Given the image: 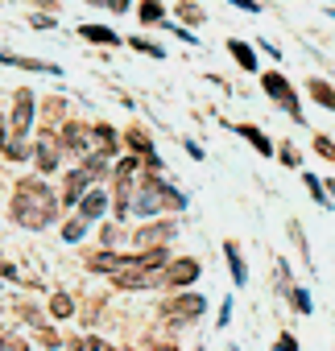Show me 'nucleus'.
<instances>
[{"instance_id":"f257e3e1","label":"nucleus","mask_w":335,"mask_h":351,"mask_svg":"<svg viewBox=\"0 0 335 351\" xmlns=\"http://www.w3.org/2000/svg\"><path fill=\"white\" fill-rule=\"evenodd\" d=\"M13 215H17L21 228H46V223H54V215H58V199L50 195L46 182L25 178V182L13 191Z\"/></svg>"},{"instance_id":"f03ea898","label":"nucleus","mask_w":335,"mask_h":351,"mask_svg":"<svg viewBox=\"0 0 335 351\" xmlns=\"http://www.w3.org/2000/svg\"><path fill=\"white\" fill-rule=\"evenodd\" d=\"M161 207L183 211V207H187V199H183L178 191H170L161 178H141V182H137V199L128 203V211H132V215H141V219H149V215H157Z\"/></svg>"},{"instance_id":"7ed1b4c3","label":"nucleus","mask_w":335,"mask_h":351,"mask_svg":"<svg viewBox=\"0 0 335 351\" xmlns=\"http://www.w3.org/2000/svg\"><path fill=\"white\" fill-rule=\"evenodd\" d=\"M261 83H265V95H269L273 104H281V112H286L290 120H298V124L306 120V116H302V104H298V95H294V87H290V79H286V75L269 71Z\"/></svg>"},{"instance_id":"20e7f679","label":"nucleus","mask_w":335,"mask_h":351,"mask_svg":"<svg viewBox=\"0 0 335 351\" xmlns=\"http://www.w3.org/2000/svg\"><path fill=\"white\" fill-rule=\"evenodd\" d=\"M137 178H141V161H137V157H124V161L116 165V211H120V215H124L128 203H132Z\"/></svg>"},{"instance_id":"39448f33","label":"nucleus","mask_w":335,"mask_h":351,"mask_svg":"<svg viewBox=\"0 0 335 351\" xmlns=\"http://www.w3.org/2000/svg\"><path fill=\"white\" fill-rule=\"evenodd\" d=\"M174 228H178L174 219H165V223H157V228H141V232H137V248H161L165 240L174 236Z\"/></svg>"},{"instance_id":"423d86ee","label":"nucleus","mask_w":335,"mask_h":351,"mask_svg":"<svg viewBox=\"0 0 335 351\" xmlns=\"http://www.w3.org/2000/svg\"><path fill=\"white\" fill-rule=\"evenodd\" d=\"M203 310H207V302H203L199 293H187V298H174L161 314H170V318H195V314H203Z\"/></svg>"},{"instance_id":"0eeeda50","label":"nucleus","mask_w":335,"mask_h":351,"mask_svg":"<svg viewBox=\"0 0 335 351\" xmlns=\"http://www.w3.org/2000/svg\"><path fill=\"white\" fill-rule=\"evenodd\" d=\"M199 277V261H178L161 273V285H191Z\"/></svg>"},{"instance_id":"6e6552de","label":"nucleus","mask_w":335,"mask_h":351,"mask_svg":"<svg viewBox=\"0 0 335 351\" xmlns=\"http://www.w3.org/2000/svg\"><path fill=\"white\" fill-rule=\"evenodd\" d=\"M34 120V95L30 91H17V108H13V136H21Z\"/></svg>"},{"instance_id":"1a4fd4ad","label":"nucleus","mask_w":335,"mask_h":351,"mask_svg":"<svg viewBox=\"0 0 335 351\" xmlns=\"http://www.w3.org/2000/svg\"><path fill=\"white\" fill-rule=\"evenodd\" d=\"M104 207H108V195H104V191H91V195H83V203H79V219H83V223H87V219H100Z\"/></svg>"},{"instance_id":"9d476101","label":"nucleus","mask_w":335,"mask_h":351,"mask_svg":"<svg viewBox=\"0 0 335 351\" xmlns=\"http://www.w3.org/2000/svg\"><path fill=\"white\" fill-rule=\"evenodd\" d=\"M224 256H228V265H232V281L244 285V281H249V265H244V256H240V244L228 240V244H224Z\"/></svg>"},{"instance_id":"9b49d317","label":"nucleus","mask_w":335,"mask_h":351,"mask_svg":"<svg viewBox=\"0 0 335 351\" xmlns=\"http://www.w3.org/2000/svg\"><path fill=\"white\" fill-rule=\"evenodd\" d=\"M79 38L100 42V46H120V34H116V29H108V25H83V29H79Z\"/></svg>"},{"instance_id":"f8f14e48","label":"nucleus","mask_w":335,"mask_h":351,"mask_svg":"<svg viewBox=\"0 0 335 351\" xmlns=\"http://www.w3.org/2000/svg\"><path fill=\"white\" fill-rule=\"evenodd\" d=\"M236 132H240V136H244V141H253V149H257V153H261V157H273V141H269V136H265V132H261V128H253V124H240V128H236Z\"/></svg>"},{"instance_id":"ddd939ff","label":"nucleus","mask_w":335,"mask_h":351,"mask_svg":"<svg viewBox=\"0 0 335 351\" xmlns=\"http://www.w3.org/2000/svg\"><path fill=\"white\" fill-rule=\"evenodd\" d=\"M62 145H67V153H87V128L67 124L62 128Z\"/></svg>"},{"instance_id":"4468645a","label":"nucleus","mask_w":335,"mask_h":351,"mask_svg":"<svg viewBox=\"0 0 335 351\" xmlns=\"http://www.w3.org/2000/svg\"><path fill=\"white\" fill-rule=\"evenodd\" d=\"M310 99L323 104L327 112H335V87H331L327 79H310Z\"/></svg>"},{"instance_id":"2eb2a0df","label":"nucleus","mask_w":335,"mask_h":351,"mask_svg":"<svg viewBox=\"0 0 335 351\" xmlns=\"http://www.w3.org/2000/svg\"><path fill=\"white\" fill-rule=\"evenodd\" d=\"M228 50H232V58H236L244 71H257V54H253V46H249V42L232 38V42H228Z\"/></svg>"},{"instance_id":"dca6fc26","label":"nucleus","mask_w":335,"mask_h":351,"mask_svg":"<svg viewBox=\"0 0 335 351\" xmlns=\"http://www.w3.org/2000/svg\"><path fill=\"white\" fill-rule=\"evenodd\" d=\"M58 153H62V149H58V145H54V141H42V145H38V153H34V157H38V165H42V169H46V173H50V169H54V165H58Z\"/></svg>"},{"instance_id":"f3484780","label":"nucleus","mask_w":335,"mask_h":351,"mask_svg":"<svg viewBox=\"0 0 335 351\" xmlns=\"http://www.w3.org/2000/svg\"><path fill=\"white\" fill-rule=\"evenodd\" d=\"M128 145L137 149V157H145L149 165H161L157 161V153H153V145H149V136H141V132H128Z\"/></svg>"},{"instance_id":"a211bd4d","label":"nucleus","mask_w":335,"mask_h":351,"mask_svg":"<svg viewBox=\"0 0 335 351\" xmlns=\"http://www.w3.org/2000/svg\"><path fill=\"white\" fill-rule=\"evenodd\" d=\"M0 62H9V66H25V71H50V75H58V66L34 62V58H17V54H5V50H0Z\"/></svg>"},{"instance_id":"6ab92c4d","label":"nucleus","mask_w":335,"mask_h":351,"mask_svg":"<svg viewBox=\"0 0 335 351\" xmlns=\"http://www.w3.org/2000/svg\"><path fill=\"white\" fill-rule=\"evenodd\" d=\"M50 314H54V318H71V314H75V302H71L67 293H54V298H50Z\"/></svg>"},{"instance_id":"aec40b11","label":"nucleus","mask_w":335,"mask_h":351,"mask_svg":"<svg viewBox=\"0 0 335 351\" xmlns=\"http://www.w3.org/2000/svg\"><path fill=\"white\" fill-rule=\"evenodd\" d=\"M141 21H145V25H161V21H165L157 0H141Z\"/></svg>"},{"instance_id":"412c9836","label":"nucleus","mask_w":335,"mask_h":351,"mask_svg":"<svg viewBox=\"0 0 335 351\" xmlns=\"http://www.w3.org/2000/svg\"><path fill=\"white\" fill-rule=\"evenodd\" d=\"M5 153H9L13 161H25V157H30V145H25L21 136H9V141H5Z\"/></svg>"},{"instance_id":"4be33fe9","label":"nucleus","mask_w":335,"mask_h":351,"mask_svg":"<svg viewBox=\"0 0 335 351\" xmlns=\"http://www.w3.org/2000/svg\"><path fill=\"white\" fill-rule=\"evenodd\" d=\"M302 182H306V191H310V199L327 207V191H323V178H314V173H306V178H302Z\"/></svg>"},{"instance_id":"5701e85b","label":"nucleus","mask_w":335,"mask_h":351,"mask_svg":"<svg viewBox=\"0 0 335 351\" xmlns=\"http://www.w3.org/2000/svg\"><path fill=\"white\" fill-rule=\"evenodd\" d=\"M132 50H141V54H149V58H165V50H161L157 42H145V38H132Z\"/></svg>"},{"instance_id":"b1692460","label":"nucleus","mask_w":335,"mask_h":351,"mask_svg":"<svg viewBox=\"0 0 335 351\" xmlns=\"http://www.w3.org/2000/svg\"><path fill=\"white\" fill-rule=\"evenodd\" d=\"M290 298H294L298 314H314V302H310V293H306V289H290Z\"/></svg>"},{"instance_id":"393cba45","label":"nucleus","mask_w":335,"mask_h":351,"mask_svg":"<svg viewBox=\"0 0 335 351\" xmlns=\"http://www.w3.org/2000/svg\"><path fill=\"white\" fill-rule=\"evenodd\" d=\"M83 232H87V223H83V219H71V223L62 228V236H67L71 244H75V240H83Z\"/></svg>"},{"instance_id":"a878e982","label":"nucleus","mask_w":335,"mask_h":351,"mask_svg":"<svg viewBox=\"0 0 335 351\" xmlns=\"http://www.w3.org/2000/svg\"><path fill=\"white\" fill-rule=\"evenodd\" d=\"M178 13H183V21H191V25L203 21V9H199V5H178Z\"/></svg>"},{"instance_id":"bb28decb","label":"nucleus","mask_w":335,"mask_h":351,"mask_svg":"<svg viewBox=\"0 0 335 351\" xmlns=\"http://www.w3.org/2000/svg\"><path fill=\"white\" fill-rule=\"evenodd\" d=\"M314 149H319V157H335V145L327 136H314Z\"/></svg>"},{"instance_id":"cd10ccee","label":"nucleus","mask_w":335,"mask_h":351,"mask_svg":"<svg viewBox=\"0 0 335 351\" xmlns=\"http://www.w3.org/2000/svg\"><path fill=\"white\" fill-rule=\"evenodd\" d=\"M273 351H298V339L294 335H277V347Z\"/></svg>"},{"instance_id":"c85d7f7f","label":"nucleus","mask_w":335,"mask_h":351,"mask_svg":"<svg viewBox=\"0 0 335 351\" xmlns=\"http://www.w3.org/2000/svg\"><path fill=\"white\" fill-rule=\"evenodd\" d=\"M75 351H108V347H104V339H83V343H75Z\"/></svg>"},{"instance_id":"c756f323","label":"nucleus","mask_w":335,"mask_h":351,"mask_svg":"<svg viewBox=\"0 0 335 351\" xmlns=\"http://www.w3.org/2000/svg\"><path fill=\"white\" fill-rule=\"evenodd\" d=\"M91 5H104V9H112V13H124L128 0H91Z\"/></svg>"},{"instance_id":"7c9ffc66","label":"nucleus","mask_w":335,"mask_h":351,"mask_svg":"<svg viewBox=\"0 0 335 351\" xmlns=\"http://www.w3.org/2000/svg\"><path fill=\"white\" fill-rule=\"evenodd\" d=\"M0 351H30L21 339H0Z\"/></svg>"},{"instance_id":"2f4dec72","label":"nucleus","mask_w":335,"mask_h":351,"mask_svg":"<svg viewBox=\"0 0 335 351\" xmlns=\"http://www.w3.org/2000/svg\"><path fill=\"white\" fill-rule=\"evenodd\" d=\"M281 161H286V165H298V149H294V145H281Z\"/></svg>"},{"instance_id":"473e14b6","label":"nucleus","mask_w":335,"mask_h":351,"mask_svg":"<svg viewBox=\"0 0 335 351\" xmlns=\"http://www.w3.org/2000/svg\"><path fill=\"white\" fill-rule=\"evenodd\" d=\"M216 322H220V326H228V322H232V298L220 306V318H216Z\"/></svg>"},{"instance_id":"72a5a7b5","label":"nucleus","mask_w":335,"mask_h":351,"mask_svg":"<svg viewBox=\"0 0 335 351\" xmlns=\"http://www.w3.org/2000/svg\"><path fill=\"white\" fill-rule=\"evenodd\" d=\"M232 5H236V9H244V13H261L257 0H232Z\"/></svg>"},{"instance_id":"f704fd0d","label":"nucleus","mask_w":335,"mask_h":351,"mask_svg":"<svg viewBox=\"0 0 335 351\" xmlns=\"http://www.w3.org/2000/svg\"><path fill=\"white\" fill-rule=\"evenodd\" d=\"M323 191H327V195L335 199V178H323Z\"/></svg>"},{"instance_id":"c9c22d12","label":"nucleus","mask_w":335,"mask_h":351,"mask_svg":"<svg viewBox=\"0 0 335 351\" xmlns=\"http://www.w3.org/2000/svg\"><path fill=\"white\" fill-rule=\"evenodd\" d=\"M0 153H5V120H0Z\"/></svg>"},{"instance_id":"e433bc0d","label":"nucleus","mask_w":335,"mask_h":351,"mask_svg":"<svg viewBox=\"0 0 335 351\" xmlns=\"http://www.w3.org/2000/svg\"><path fill=\"white\" fill-rule=\"evenodd\" d=\"M153 351H174V347H153Z\"/></svg>"},{"instance_id":"4c0bfd02","label":"nucleus","mask_w":335,"mask_h":351,"mask_svg":"<svg viewBox=\"0 0 335 351\" xmlns=\"http://www.w3.org/2000/svg\"><path fill=\"white\" fill-rule=\"evenodd\" d=\"M232 351H236V347H232Z\"/></svg>"}]
</instances>
